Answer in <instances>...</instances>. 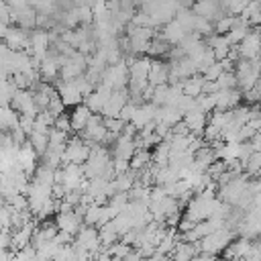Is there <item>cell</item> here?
<instances>
[{
    "instance_id": "e575fe53",
    "label": "cell",
    "mask_w": 261,
    "mask_h": 261,
    "mask_svg": "<svg viewBox=\"0 0 261 261\" xmlns=\"http://www.w3.org/2000/svg\"><path fill=\"white\" fill-rule=\"evenodd\" d=\"M0 261H14V253H10V251H0Z\"/></svg>"
},
{
    "instance_id": "ba28073f",
    "label": "cell",
    "mask_w": 261,
    "mask_h": 261,
    "mask_svg": "<svg viewBox=\"0 0 261 261\" xmlns=\"http://www.w3.org/2000/svg\"><path fill=\"white\" fill-rule=\"evenodd\" d=\"M239 59H247V61H255L259 59V31L253 29L239 45H234Z\"/></svg>"
},
{
    "instance_id": "8992f818",
    "label": "cell",
    "mask_w": 261,
    "mask_h": 261,
    "mask_svg": "<svg viewBox=\"0 0 261 261\" xmlns=\"http://www.w3.org/2000/svg\"><path fill=\"white\" fill-rule=\"evenodd\" d=\"M53 88H55V92H57V96L61 98V102H63L65 108H67V106L73 108V106L82 104V94H80V90L75 88L73 80H71V82L55 80V82H53Z\"/></svg>"
},
{
    "instance_id": "603a6c76",
    "label": "cell",
    "mask_w": 261,
    "mask_h": 261,
    "mask_svg": "<svg viewBox=\"0 0 261 261\" xmlns=\"http://www.w3.org/2000/svg\"><path fill=\"white\" fill-rule=\"evenodd\" d=\"M33 184L45 186V188H53L55 184V169L45 167V165H37L35 173H33Z\"/></svg>"
},
{
    "instance_id": "44dd1931",
    "label": "cell",
    "mask_w": 261,
    "mask_h": 261,
    "mask_svg": "<svg viewBox=\"0 0 261 261\" xmlns=\"http://www.w3.org/2000/svg\"><path fill=\"white\" fill-rule=\"evenodd\" d=\"M202 75H192V77H186L179 82V88H181V94L188 96V98H196L202 94Z\"/></svg>"
},
{
    "instance_id": "83f0119b",
    "label": "cell",
    "mask_w": 261,
    "mask_h": 261,
    "mask_svg": "<svg viewBox=\"0 0 261 261\" xmlns=\"http://www.w3.org/2000/svg\"><path fill=\"white\" fill-rule=\"evenodd\" d=\"M216 88L218 90H230V88H237V77L232 71H222L216 80Z\"/></svg>"
},
{
    "instance_id": "ffe728a7",
    "label": "cell",
    "mask_w": 261,
    "mask_h": 261,
    "mask_svg": "<svg viewBox=\"0 0 261 261\" xmlns=\"http://www.w3.org/2000/svg\"><path fill=\"white\" fill-rule=\"evenodd\" d=\"M251 31H253V27H249L245 20H241V18L237 16V24H234V27H232L224 37H226L228 45H230V47H234V45H239V43H241V41H243Z\"/></svg>"
},
{
    "instance_id": "484cf974",
    "label": "cell",
    "mask_w": 261,
    "mask_h": 261,
    "mask_svg": "<svg viewBox=\"0 0 261 261\" xmlns=\"http://www.w3.org/2000/svg\"><path fill=\"white\" fill-rule=\"evenodd\" d=\"M133 251V247H128V245H124L122 241H116L114 245H110V247H106V253L110 255V257H114V259H124L128 253Z\"/></svg>"
},
{
    "instance_id": "d4e9b609",
    "label": "cell",
    "mask_w": 261,
    "mask_h": 261,
    "mask_svg": "<svg viewBox=\"0 0 261 261\" xmlns=\"http://www.w3.org/2000/svg\"><path fill=\"white\" fill-rule=\"evenodd\" d=\"M126 204H128V196H126V194H114V196H110L108 202H106V206L112 208L114 214H120V212L126 208Z\"/></svg>"
},
{
    "instance_id": "1f68e13d",
    "label": "cell",
    "mask_w": 261,
    "mask_h": 261,
    "mask_svg": "<svg viewBox=\"0 0 261 261\" xmlns=\"http://www.w3.org/2000/svg\"><path fill=\"white\" fill-rule=\"evenodd\" d=\"M135 110H137V106H133L130 102H126L124 106H122V110L118 112V118L126 124V122H130V118H133V114H135Z\"/></svg>"
},
{
    "instance_id": "7c38bea8",
    "label": "cell",
    "mask_w": 261,
    "mask_h": 261,
    "mask_svg": "<svg viewBox=\"0 0 261 261\" xmlns=\"http://www.w3.org/2000/svg\"><path fill=\"white\" fill-rule=\"evenodd\" d=\"M243 100V94L237 90V88H230V90H218L216 92V106L214 110L218 112H228L232 108H237Z\"/></svg>"
},
{
    "instance_id": "5bb4252c",
    "label": "cell",
    "mask_w": 261,
    "mask_h": 261,
    "mask_svg": "<svg viewBox=\"0 0 261 261\" xmlns=\"http://www.w3.org/2000/svg\"><path fill=\"white\" fill-rule=\"evenodd\" d=\"M167 77H169V65L167 61L163 59H151V67H149V73H147V82L149 86H165L167 84Z\"/></svg>"
},
{
    "instance_id": "cb8c5ba5",
    "label": "cell",
    "mask_w": 261,
    "mask_h": 261,
    "mask_svg": "<svg viewBox=\"0 0 261 261\" xmlns=\"http://www.w3.org/2000/svg\"><path fill=\"white\" fill-rule=\"evenodd\" d=\"M27 143L31 145V149L35 151V155L37 157H41L45 151H47V135H39V133H33V135H29L27 137Z\"/></svg>"
},
{
    "instance_id": "d6a6232c",
    "label": "cell",
    "mask_w": 261,
    "mask_h": 261,
    "mask_svg": "<svg viewBox=\"0 0 261 261\" xmlns=\"http://www.w3.org/2000/svg\"><path fill=\"white\" fill-rule=\"evenodd\" d=\"M10 239H12L10 228H2L0 230V251H8L10 249Z\"/></svg>"
},
{
    "instance_id": "52a82bcc",
    "label": "cell",
    "mask_w": 261,
    "mask_h": 261,
    "mask_svg": "<svg viewBox=\"0 0 261 261\" xmlns=\"http://www.w3.org/2000/svg\"><path fill=\"white\" fill-rule=\"evenodd\" d=\"M8 108L14 110L16 114H24V116H35V114H37V108H35V104H33L31 90H14Z\"/></svg>"
},
{
    "instance_id": "2e32d148",
    "label": "cell",
    "mask_w": 261,
    "mask_h": 261,
    "mask_svg": "<svg viewBox=\"0 0 261 261\" xmlns=\"http://www.w3.org/2000/svg\"><path fill=\"white\" fill-rule=\"evenodd\" d=\"M108 151H110V157H112V159L128 161V159L133 157V153H135L133 139H128V137L120 135V137H116V141L112 143V149H108Z\"/></svg>"
},
{
    "instance_id": "8fae6325",
    "label": "cell",
    "mask_w": 261,
    "mask_h": 261,
    "mask_svg": "<svg viewBox=\"0 0 261 261\" xmlns=\"http://www.w3.org/2000/svg\"><path fill=\"white\" fill-rule=\"evenodd\" d=\"M29 33L31 31H22V29L10 24L2 41L10 51H27L29 49Z\"/></svg>"
},
{
    "instance_id": "3957f363",
    "label": "cell",
    "mask_w": 261,
    "mask_h": 261,
    "mask_svg": "<svg viewBox=\"0 0 261 261\" xmlns=\"http://www.w3.org/2000/svg\"><path fill=\"white\" fill-rule=\"evenodd\" d=\"M90 153V145L84 143L77 135H69L63 155H61V167L63 165H84Z\"/></svg>"
},
{
    "instance_id": "9c48e42d",
    "label": "cell",
    "mask_w": 261,
    "mask_h": 261,
    "mask_svg": "<svg viewBox=\"0 0 261 261\" xmlns=\"http://www.w3.org/2000/svg\"><path fill=\"white\" fill-rule=\"evenodd\" d=\"M126 102H128L126 88H124V90H112V94L108 96L106 104L102 106L100 116H102V118H118V112L122 110V106H124Z\"/></svg>"
},
{
    "instance_id": "4316f807",
    "label": "cell",
    "mask_w": 261,
    "mask_h": 261,
    "mask_svg": "<svg viewBox=\"0 0 261 261\" xmlns=\"http://www.w3.org/2000/svg\"><path fill=\"white\" fill-rule=\"evenodd\" d=\"M45 112H47L51 118H55V116H59V114L65 112V106H63V102H61V98H59L57 94H53V96L49 98V104H47Z\"/></svg>"
},
{
    "instance_id": "4dcf8cb0",
    "label": "cell",
    "mask_w": 261,
    "mask_h": 261,
    "mask_svg": "<svg viewBox=\"0 0 261 261\" xmlns=\"http://www.w3.org/2000/svg\"><path fill=\"white\" fill-rule=\"evenodd\" d=\"M53 128H57V130H61V133H71V124H69V116L63 112V114H59V116H55L53 118Z\"/></svg>"
},
{
    "instance_id": "7402d4cb",
    "label": "cell",
    "mask_w": 261,
    "mask_h": 261,
    "mask_svg": "<svg viewBox=\"0 0 261 261\" xmlns=\"http://www.w3.org/2000/svg\"><path fill=\"white\" fill-rule=\"evenodd\" d=\"M149 165H151V151H147V149H135L133 157L128 159V169L141 171V169H145Z\"/></svg>"
},
{
    "instance_id": "ac0fdd59",
    "label": "cell",
    "mask_w": 261,
    "mask_h": 261,
    "mask_svg": "<svg viewBox=\"0 0 261 261\" xmlns=\"http://www.w3.org/2000/svg\"><path fill=\"white\" fill-rule=\"evenodd\" d=\"M153 120L171 128L173 124H177V122L181 120V112H179L177 108H173V106H159V108H157V114H155Z\"/></svg>"
},
{
    "instance_id": "f546056e",
    "label": "cell",
    "mask_w": 261,
    "mask_h": 261,
    "mask_svg": "<svg viewBox=\"0 0 261 261\" xmlns=\"http://www.w3.org/2000/svg\"><path fill=\"white\" fill-rule=\"evenodd\" d=\"M220 73H222V67H220V63H218V61H214L212 65H208V67H206V71L202 73V80H206V82H216Z\"/></svg>"
},
{
    "instance_id": "f1b7e54d",
    "label": "cell",
    "mask_w": 261,
    "mask_h": 261,
    "mask_svg": "<svg viewBox=\"0 0 261 261\" xmlns=\"http://www.w3.org/2000/svg\"><path fill=\"white\" fill-rule=\"evenodd\" d=\"M102 122H104L106 133H110V135H114V137H120V133H122V128H124V122H122L120 118H102Z\"/></svg>"
},
{
    "instance_id": "30bf717a",
    "label": "cell",
    "mask_w": 261,
    "mask_h": 261,
    "mask_svg": "<svg viewBox=\"0 0 261 261\" xmlns=\"http://www.w3.org/2000/svg\"><path fill=\"white\" fill-rule=\"evenodd\" d=\"M251 243H253V241H249V239L234 237V239L226 245V249H224L220 255H222L224 261H243V259L249 255V251H251Z\"/></svg>"
},
{
    "instance_id": "d6986e66",
    "label": "cell",
    "mask_w": 261,
    "mask_h": 261,
    "mask_svg": "<svg viewBox=\"0 0 261 261\" xmlns=\"http://www.w3.org/2000/svg\"><path fill=\"white\" fill-rule=\"evenodd\" d=\"M69 116V124H71V133L75 130V133H80L84 126H86V122L90 120V116H92V112L84 106V104H77V106H73L71 108V114H67Z\"/></svg>"
},
{
    "instance_id": "7a4b0ae2",
    "label": "cell",
    "mask_w": 261,
    "mask_h": 261,
    "mask_svg": "<svg viewBox=\"0 0 261 261\" xmlns=\"http://www.w3.org/2000/svg\"><path fill=\"white\" fill-rule=\"evenodd\" d=\"M237 234L232 232V230H228V228H220V230H214L212 234H208V237H204L202 241H198L196 243V247H198V251L200 253H206V255H220L224 249H226V245L234 239Z\"/></svg>"
},
{
    "instance_id": "6da1fadb",
    "label": "cell",
    "mask_w": 261,
    "mask_h": 261,
    "mask_svg": "<svg viewBox=\"0 0 261 261\" xmlns=\"http://www.w3.org/2000/svg\"><path fill=\"white\" fill-rule=\"evenodd\" d=\"M110 161H112V157H110L108 147H102V145H90L88 159H86V163L82 165L84 177H86V179L100 177L102 171L106 169V165H108Z\"/></svg>"
},
{
    "instance_id": "5b68a950",
    "label": "cell",
    "mask_w": 261,
    "mask_h": 261,
    "mask_svg": "<svg viewBox=\"0 0 261 261\" xmlns=\"http://www.w3.org/2000/svg\"><path fill=\"white\" fill-rule=\"evenodd\" d=\"M192 12L196 16H200V18L208 20V22H216L218 18H222L226 14L224 8H222V4L216 2V0H204V2L192 4Z\"/></svg>"
},
{
    "instance_id": "836d02e7",
    "label": "cell",
    "mask_w": 261,
    "mask_h": 261,
    "mask_svg": "<svg viewBox=\"0 0 261 261\" xmlns=\"http://www.w3.org/2000/svg\"><path fill=\"white\" fill-rule=\"evenodd\" d=\"M192 261H216V257L214 255H206V253H198Z\"/></svg>"
},
{
    "instance_id": "277c9868",
    "label": "cell",
    "mask_w": 261,
    "mask_h": 261,
    "mask_svg": "<svg viewBox=\"0 0 261 261\" xmlns=\"http://www.w3.org/2000/svg\"><path fill=\"white\" fill-rule=\"evenodd\" d=\"M126 82H128V69L124 65V59L116 65H108L102 71V77H100V84L108 86L110 90H124Z\"/></svg>"
},
{
    "instance_id": "9a60e30c",
    "label": "cell",
    "mask_w": 261,
    "mask_h": 261,
    "mask_svg": "<svg viewBox=\"0 0 261 261\" xmlns=\"http://www.w3.org/2000/svg\"><path fill=\"white\" fill-rule=\"evenodd\" d=\"M39 75H41V82L45 84H53L55 80H59V63L55 59V55L47 53L41 63H39Z\"/></svg>"
},
{
    "instance_id": "e0dca14e",
    "label": "cell",
    "mask_w": 261,
    "mask_h": 261,
    "mask_svg": "<svg viewBox=\"0 0 261 261\" xmlns=\"http://www.w3.org/2000/svg\"><path fill=\"white\" fill-rule=\"evenodd\" d=\"M188 33L175 22V20H169L165 27H163V33H159V37L169 45V47H175V45H179L181 41H184V37H186Z\"/></svg>"
},
{
    "instance_id": "4fadbf2b",
    "label": "cell",
    "mask_w": 261,
    "mask_h": 261,
    "mask_svg": "<svg viewBox=\"0 0 261 261\" xmlns=\"http://www.w3.org/2000/svg\"><path fill=\"white\" fill-rule=\"evenodd\" d=\"M181 122L186 124V128L190 130V135L200 137L202 130H204V126L208 124V114L200 112L198 108H192V110H188V112L181 116Z\"/></svg>"
}]
</instances>
